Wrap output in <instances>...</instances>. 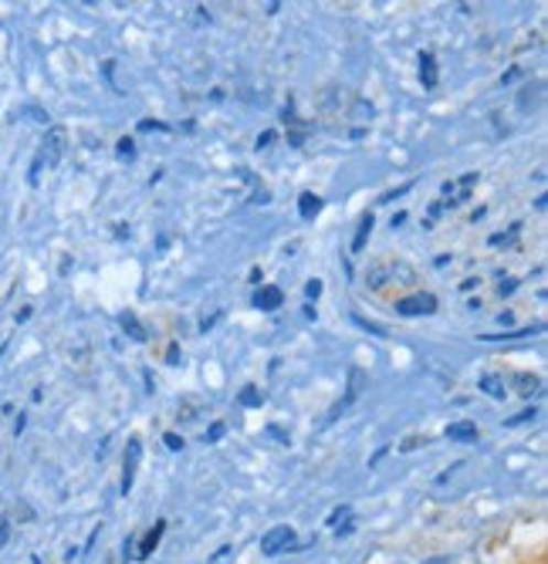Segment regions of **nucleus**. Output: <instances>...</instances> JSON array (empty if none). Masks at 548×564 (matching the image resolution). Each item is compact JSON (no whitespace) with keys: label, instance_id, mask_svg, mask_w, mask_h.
Segmentation results:
<instances>
[{"label":"nucleus","instance_id":"f257e3e1","mask_svg":"<svg viewBox=\"0 0 548 564\" xmlns=\"http://www.w3.org/2000/svg\"><path fill=\"white\" fill-rule=\"evenodd\" d=\"M437 307H440L437 294L420 291V294L396 301V315H400V318H423V315H437Z\"/></svg>","mask_w":548,"mask_h":564},{"label":"nucleus","instance_id":"f03ea898","mask_svg":"<svg viewBox=\"0 0 548 564\" xmlns=\"http://www.w3.org/2000/svg\"><path fill=\"white\" fill-rule=\"evenodd\" d=\"M363 382H366V372H363V369H353V372H348V389H345V395L332 405L329 420H339V416L345 413V409L363 395Z\"/></svg>","mask_w":548,"mask_h":564},{"label":"nucleus","instance_id":"7ed1b4c3","mask_svg":"<svg viewBox=\"0 0 548 564\" xmlns=\"http://www.w3.org/2000/svg\"><path fill=\"white\" fill-rule=\"evenodd\" d=\"M139 459H142V443L136 436L126 440V459H122V494L132 490V477L139 470Z\"/></svg>","mask_w":548,"mask_h":564},{"label":"nucleus","instance_id":"20e7f679","mask_svg":"<svg viewBox=\"0 0 548 564\" xmlns=\"http://www.w3.org/2000/svg\"><path fill=\"white\" fill-rule=\"evenodd\" d=\"M251 304L258 307V312H265V315H271V312H278V307L284 304V291H281L278 284H261V288L255 291V297H251Z\"/></svg>","mask_w":548,"mask_h":564},{"label":"nucleus","instance_id":"39448f33","mask_svg":"<svg viewBox=\"0 0 548 564\" xmlns=\"http://www.w3.org/2000/svg\"><path fill=\"white\" fill-rule=\"evenodd\" d=\"M261 551L271 554V557L281 554V551H294V531H291V528H275L271 534H265Z\"/></svg>","mask_w":548,"mask_h":564},{"label":"nucleus","instance_id":"423d86ee","mask_svg":"<svg viewBox=\"0 0 548 564\" xmlns=\"http://www.w3.org/2000/svg\"><path fill=\"white\" fill-rule=\"evenodd\" d=\"M443 436H447V440H454V443H477L481 430H477V423H471V420H458V423H451V426L443 430Z\"/></svg>","mask_w":548,"mask_h":564},{"label":"nucleus","instance_id":"0eeeda50","mask_svg":"<svg viewBox=\"0 0 548 564\" xmlns=\"http://www.w3.org/2000/svg\"><path fill=\"white\" fill-rule=\"evenodd\" d=\"M420 82H423L427 91H433L437 82H440V68H437L433 51H420Z\"/></svg>","mask_w":548,"mask_h":564},{"label":"nucleus","instance_id":"6e6552de","mask_svg":"<svg viewBox=\"0 0 548 564\" xmlns=\"http://www.w3.org/2000/svg\"><path fill=\"white\" fill-rule=\"evenodd\" d=\"M322 207H325V199L315 196L312 189H305L302 196H298V217H302V220H315L322 214Z\"/></svg>","mask_w":548,"mask_h":564},{"label":"nucleus","instance_id":"1a4fd4ad","mask_svg":"<svg viewBox=\"0 0 548 564\" xmlns=\"http://www.w3.org/2000/svg\"><path fill=\"white\" fill-rule=\"evenodd\" d=\"M62 149H65V132H52V135H47V145L41 149V160L47 163V166H55L58 163V156H62Z\"/></svg>","mask_w":548,"mask_h":564},{"label":"nucleus","instance_id":"9d476101","mask_svg":"<svg viewBox=\"0 0 548 564\" xmlns=\"http://www.w3.org/2000/svg\"><path fill=\"white\" fill-rule=\"evenodd\" d=\"M373 230H376V217H373V214H363V220H359V227H356V237H353V253H363V250H366Z\"/></svg>","mask_w":548,"mask_h":564},{"label":"nucleus","instance_id":"9b49d317","mask_svg":"<svg viewBox=\"0 0 548 564\" xmlns=\"http://www.w3.org/2000/svg\"><path fill=\"white\" fill-rule=\"evenodd\" d=\"M119 328H122L132 341H149V332L142 328V322L136 318V312H122V315H119Z\"/></svg>","mask_w":548,"mask_h":564},{"label":"nucleus","instance_id":"f8f14e48","mask_svg":"<svg viewBox=\"0 0 548 564\" xmlns=\"http://www.w3.org/2000/svg\"><path fill=\"white\" fill-rule=\"evenodd\" d=\"M477 389H481L484 395L497 399V402H505V399H508L505 379H497V376H481V379H477Z\"/></svg>","mask_w":548,"mask_h":564},{"label":"nucleus","instance_id":"ddd939ff","mask_svg":"<svg viewBox=\"0 0 548 564\" xmlns=\"http://www.w3.org/2000/svg\"><path fill=\"white\" fill-rule=\"evenodd\" d=\"M163 534H166V521H157L153 531H149V534L142 538V544H139V557H149V554H153V551L160 547Z\"/></svg>","mask_w":548,"mask_h":564},{"label":"nucleus","instance_id":"4468645a","mask_svg":"<svg viewBox=\"0 0 548 564\" xmlns=\"http://www.w3.org/2000/svg\"><path fill=\"white\" fill-rule=\"evenodd\" d=\"M545 325H525V328H512V332H502V335H481V341H515V338H528V335H538Z\"/></svg>","mask_w":548,"mask_h":564},{"label":"nucleus","instance_id":"2eb2a0df","mask_svg":"<svg viewBox=\"0 0 548 564\" xmlns=\"http://www.w3.org/2000/svg\"><path fill=\"white\" fill-rule=\"evenodd\" d=\"M237 405H240V409H261V405H265L261 386H244V389L237 392Z\"/></svg>","mask_w":548,"mask_h":564},{"label":"nucleus","instance_id":"dca6fc26","mask_svg":"<svg viewBox=\"0 0 548 564\" xmlns=\"http://www.w3.org/2000/svg\"><path fill=\"white\" fill-rule=\"evenodd\" d=\"M518 234H522V224H512L508 234H494L487 243H491V247H512V243L518 240Z\"/></svg>","mask_w":548,"mask_h":564},{"label":"nucleus","instance_id":"f3484780","mask_svg":"<svg viewBox=\"0 0 548 564\" xmlns=\"http://www.w3.org/2000/svg\"><path fill=\"white\" fill-rule=\"evenodd\" d=\"M116 156H119V160H129V163L136 160V139H132V135H122V139L116 142Z\"/></svg>","mask_w":548,"mask_h":564},{"label":"nucleus","instance_id":"a211bd4d","mask_svg":"<svg viewBox=\"0 0 548 564\" xmlns=\"http://www.w3.org/2000/svg\"><path fill=\"white\" fill-rule=\"evenodd\" d=\"M538 416V405H528V409H522L518 416H512V420H505V426L512 430V426H525V423H531Z\"/></svg>","mask_w":548,"mask_h":564},{"label":"nucleus","instance_id":"6ab92c4d","mask_svg":"<svg viewBox=\"0 0 548 564\" xmlns=\"http://www.w3.org/2000/svg\"><path fill=\"white\" fill-rule=\"evenodd\" d=\"M224 433H227V423H224V420H217V423H211V426H207L204 443H221V440H224Z\"/></svg>","mask_w":548,"mask_h":564},{"label":"nucleus","instance_id":"aec40b11","mask_svg":"<svg viewBox=\"0 0 548 564\" xmlns=\"http://www.w3.org/2000/svg\"><path fill=\"white\" fill-rule=\"evenodd\" d=\"M139 132H170V126L160 122V119H142L139 122Z\"/></svg>","mask_w":548,"mask_h":564},{"label":"nucleus","instance_id":"412c9836","mask_svg":"<svg viewBox=\"0 0 548 564\" xmlns=\"http://www.w3.org/2000/svg\"><path fill=\"white\" fill-rule=\"evenodd\" d=\"M275 142H278V132H275V129H268V132H261V135H258L255 149H258V152H265V149H271Z\"/></svg>","mask_w":548,"mask_h":564},{"label":"nucleus","instance_id":"4be33fe9","mask_svg":"<svg viewBox=\"0 0 548 564\" xmlns=\"http://www.w3.org/2000/svg\"><path fill=\"white\" fill-rule=\"evenodd\" d=\"M413 186H417V180H410V183H404L400 189H389V193H383V196H379V203H393L396 196H404V193H410Z\"/></svg>","mask_w":548,"mask_h":564},{"label":"nucleus","instance_id":"5701e85b","mask_svg":"<svg viewBox=\"0 0 548 564\" xmlns=\"http://www.w3.org/2000/svg\"><path fill=\"white\" fill-rule=\"evenodd\" d=\"M322 291H325V284H322L319 278H315V281H309V284H305V297H309V304H312V301H319V297H322Z\"/></svg>","mask_w":548,"mask_h":564},{"label":"nucleus","instance_id":"b1692460","mask_svg":"<svg viewBox=\"0 0 548 564\" xmlns=\"http://www.w3.org/2000/svg\"><path fill=\"white\" fill-rule=\"evenodd\" d=\"M353 322H356V325H363L369 335H376V338H386V328H383V325H376V322H366V318H359V315H356Z\"/></svg>","mask_w":548,"mask_h":564},{"label":"nucleus","instance_id":"393cba45","mask_svg":"<svg viewBox=\"0 0 548 564\" xmlns=\"http://www.w3.org/2000/svg\"><path fill=\"white\" fill-rule=\"evenodd\" d=\"M518 278H508V281H502V284H497V294H502V297H512L515 291H518Z\"/></svg>","mask_w":548,"mask_h":564},{"label":"nucleus","instance_id":"a878e982","mask_svg":"<svg viewBox=\"0 0 548 564\" xmlns=\"http://www.w3.org/2000/svg\"><path fill=\"white\" fill-rule=\"evenodd\" d=\"M373 116H376L373 101H356V119H373Z\"/></svg>","mask_w":548,"mask_h":564},{"label":"nucleus","instance_id":"bb28decb","mask_svg":"<svg viewBox=\"0 0 548 564\" xmlns=\"http://www.w3.org/2000/svg\"><path fill=\"white\" fill-rule=\"evenodd\" d=\"M183 362V351H180V345L173 341L170 348H166V366H180Z\"/></svg>","mask_w":548,"mask_h":564},{"label":"nucleus","instance_id":"cd10ccee","mask_svg":"<svg viewBox=\"0 0 548 564\" xmlns=\"http://www.w3.org/2000/svg\"><path fill=\"white\" fill-rule=\"evenodd\" d=\"M515 382H518V389H522V392H535V389L541 386V382H538V379H531V376H518Z\"/></svg>","mask_w":548,"mask_h":564},{"label":"nucleus","instance_id":"c85d7f7f","mask_svg":"<svg viewBox=\"0 0 548 564\" xmlns=\"http://www.w3.org/2000/svg\"><path fill=\"white\" fill-rule=\"evenodd\" d=\"M163 443H166V449H183V436H180V433H173V430L163 436Z\"/></svg>","mask_w":548,"mask_h":564},{"label":"nucleus","instance_id":"c756f323","mask_svg":"<svg viewBox=\"0 0 548 564\" xmlns=\"http://www.w3.org/2000/svg\"><path fill=\"white\" fill-rule=\"evenodd\" d=\"M518 78H522V68L515 65V68H508V72L502 75V88H508V85H512V82H518Z\"/></svg>","mask_w":548,"mask_h":564},{"label":"nucleus","instance_id":"7c9ffc66","mask_svg":"<svg viewBox=\"0 0 548 564\" xmlns=\"http://www.w3.org/2000/svg\"><path fill=\"white\" fill-rule=\"evenodd\" d=\"M427 443H430L427 436H410V440H407L400 449H404V453H410V449H417V446H427Z\"/></svg>","mask_w":548,"mask_h":564},{"label":"nucleus","instance_id":"2f4dec72","mask_svg":"<svg viewBox=\"0 0 548 564\" xmlns=\"http://www.w3.org/2000/svg\"><path fill=\"white\" fill-rule=\"evenodd\" d=\"M251 203H261V207H265V203H271V193H268V189H255Z\"/></svg>","mask_w":548,"mask_h":564},{"label":"nucleus","instance_id":"473e14b6","mask_svg":"<svg viewBox=\"0 0 548 564\" xmlns=\"http://www.w3.org/2000/svg\"><path fill=\"white\" fill-rule=\"evenodd\" d=\"M268 433H271V436H278V443H291V436H288L281 426H268Z\"/></svg>","mask_w":548,"mask_h":564},{"label":"nucleus","instance_id":"72a5a7b5","mask_svg":"<svg viewBox=\"0 0 548 564\" xmlns=\"http://www.w3.org/2000/svg\"><path fill=\"white\" fill-rule=\"evenodd\" d=\"M288 142H291L294 149H302V145H305V135H302V132H288Z\"/></svg>","mask_w":548,"mask_h":564},{"label":"nucleus","instance_id":"f704fd0d","mask_svg":"<svg viewBox=\"0 0 548 564\" xmlns=\"http://www.w3.org/2000/svg\"><path fill=\"white\" fill-rule=\"evenodd\" d=\"M247 281H251L255 288H261V284H265V271H261V268H255V271H251V278H247Z\"/></svg>","mask_w":548,"mask_h":564},{"label":"nucleus","instance_id":"c9c22d12","mask_svg":"<svg viewBox=\"0 0 548 564\" xmlns=\"http://www.w3.org/2000/svg\"><path fill=\"white\" fill-rule=\"evenodd\" d=\"M497 325H505V328H512V325H515V315H512V312H502V315H497Z\"/></svg>","mask_w":548,"mask_h":564},{"label":"nucleus","instance_id":"e433bc0d","mask_svg":"<svg viewBox=\"0 0 548 564\" xmlns=\"http://www.w3.org/2000/svg\"><path fill=\"white\" fill-rule=\"evenodd\" d=\"M404 224H407V214H404V210H400V214H393V220H389L393 230H396V227H404Z\"/></svg>","mask_w":548,"mask_h":564},{"label":"nucleus","instance_id":"4c0bfd02","mask_svg":"<svg viewBox=\"0 0 548 564\" xmlns=\"http://www.w3.org/2000/svg\"><path fill=\"white\" fill-rule=\"evenodd\" d=\"M440 214H443V199L430 203V220H433V217H440Z\"/></svg>","mask_w":548,"mask_h":564},{"label":"nucleus","instance_id":"58836bf2","mask_svg":"<svg viewBox=\"0 0 548 564\" xmlns=\"http://www.w3.org/2000/svg\"><path fill=\"white\" fill-rule=\"evenodd\" d=\"M24 423H28V416L21 413V416H18V423H14V436H21V433H24Z\"/></svg>","mask_w":548,"mask_h":564},{"label":"nucleus","instance_id":"ea45409f","mask_svg":"<svg viewBox=\"0 0 548 564\" xmlns=\"http://www.w3.org/2000/svg\"><path fill=\"white\" fill-rule=\"evenodd\" d=\"M129 234H132V230H129V224H119V227H116V237H119V240H122V237H129Z\"/></svg>","mask_w":548,"mask_h":564},{"label":"nucleus","instance_id":"a19ab883","mask_svg":"<svg viewBox=\"0 0 548 564\" xmlns=\"http://www.w3.org/2000/svg\"><path fill=\"white\" fill-rule=\"evenodd\" d=\"M305 318H309V322H315V318H319V312H315L312 304H305Z\"/></svg>","mask_w":548,"mask_h":564},{"label":"nucleus","instance_id":"79ce46f5","mask_svg":"<svg viewBox=\"0 0 548 564\" xmlns=\"http://www.w3.org/2000/svg\"><path fill=\"white\" fill-rule=\"evenodd\" d=\"M8 534H11V528H8V521H4V524H0V544L8 541Z\"/></svg>","mask_w":548,"mask_h":564}]
</instances>
